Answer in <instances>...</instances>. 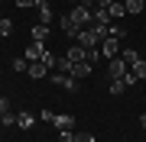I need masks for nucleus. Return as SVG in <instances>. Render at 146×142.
<instances>
[{"instance_id": "1", "label": "nucleus", "mask_w": 146, "mask_h": 142, "mask_svg": "<svg viewBox=\"0 0 146 142\" xmlns=\"http://www.w3.org/2000/svg\"><path fill=\"white\" fill-rule=\"evenodd\" d=\"M68 20H72L78 29H88V23L94 20V10H91V7H84V3H78L72 13H68Z\"/></svg>"}, {"instance_id": "2", "label": "nucleus", "mask_w": 146, "mask_h": 142, "mask_svg": "<svg viewBox=\"0 0 146 142\" xmlns=\"http://www.w3.org/2000/svg\"><path fill=\"white\" fill-rule=\"evenodd\" d=\"M49 81H52L55 87H65V90H78V78H72V74H49Z\"/></svg>"}, {"instance_id": "3", "label": "nucleus", "mask_w": 146, "mask_h": 142, "mask_svg": "<svg viewBox=\"0 0 146 142\" xmlns=\"http://www.w3.org/2000/svg\"><path fill=\"white\" fill-rule=\"evenodd\" d=\"M127 71H130V65H127V62H123V58H120V55H117V58H110V68H107L110 81H120V78H123Z\"/></svg>"}, {"instance_id": "4", "label": "nucleus", "mask_w": 146, "mask_h": 142, "mask_svg": "<svg viewBox=\"0 0 146 142\" xmlns=\"http://www.w3.org/2000/svg\"><path fill=\"white\" fill-rule=\"evenodd\" d=\"M101 55H104V58H117V55H120V39H117V36L104 39V42H101Z\"/></svg>"}, {"instance_id": "5", "label": "nucleus", "mask_w": 146, "mask_h": 142, "mask_svg": "<svg viewBox=\"0 0 146 142\" xmlns=\"http://www.w3.org/2000/svg\"><path fill=\"white\" fill-rule=\"evenodd\" d=\"M75 39H78V45H81V48H98V45H101L98 39H94V29H81Z\"/></svg>"}, {"instance_id": "6", "label": "nucleus", "mask_w": 146, "mask_h": 142, "mask_svg": "<svg viewBox=\"0 0 146 142\" xmlns=\"http://www.w3.org/2000/svg\"><path fill=\"white\" fill-rule=\"evenodd\" d=\"M65 58H68L72 65H78V62H84V58H88V48H81V45H68Z\"/></svg>"}, {"instance_id": "7", "label": "nucleus", "mask_w": 146, "mask_h": 142, "mask_svg": "<svg viewBox=\"0 0 146 142\" xmlns=\"http://www.w3.org/2000/svg\"><path fill=\"white\" fill-rule=\"evenodd\" d=\"M88 74H94V65L91 62H78V65H75V68H72V78H88Z\"/></svg>"}, {"instance_id": "8", "label": "nucleus", "mask_w": 146, "mask_h": 142, "mask_svg": "<svg viewBox=\"0 0 146 142\" xmlns=\"http://www.w3.org/2000/svg\"><path fill=\"white\" fill-rule=\"evenodd\" d=\"M42 55H46L42 42H33V45H26V62H42Z\"/></svg>"}, {"instance_id": "9", "label": "nucleus", "mask_w": 146, "mask_h": 142, "mask_svg": "<svg viewBox=\"0 0 146 142\" xmlns=\"http://www.w3.org/2000/svg\"><path fill=\"white\" fill-rule=\"evenodd\" d=\"M107 16H110V20H123V16H127V7H123V0H114V3L107 7Z\"/></svg>"}, {"instance_id": "10", "label": "nucleus", "mask_w": 146, "mask_h": 142, "mask_svg": "<svg viewBox=\"0 0 146 142\" xmlns=\"http://www.w3.org/2000/svg\"><path fill=\"white\" fill-rule=\"evenodd\" d=\"M26 74H29V78H36V81H39V78H49V68H46L42 62H29V71H26Z\"/></svg>"}, {"instance_id": "11", "label": "nucleus", "mask_w": 146, "mask_h": 142, "mask_svg": "<svg viewBox=\"0 0 146 142\" xmlns=\"http://www.w3.org/2000/svg\"><path fill=\"white\" fill-rule=\"evenodd\" d=\"M16 126H20V129H33V126H36V116L26 113V110H23V113H16Z\"/></svg>"}, {"instance_id": "12", "label": "nucleus", "mask_w": 146, "mask_h": 142, "mask_svg": "<svg viewBox=\"0 0 146 142\" xmlns=\"http://www.w3.org/2000/svg\"><path fill=\"white\" fill-rule=\"evenodd\" d=\"M94 39H98V42H104V39H110V23H94Z\"/></svg>"}, {"instance_id": "13", "label": "nucleus", "mask_w": 146, "mask_h": 142, "mask_svg": "<svg viewBox=\"0 0 146 142\" xmlns=\"http://www.w3.org/2000/svg\"><path fill=\"white\" fill-rule=\"evenodd\" d=\"M58 26H62V32H65V36H72V39H75V36H78V32H81V29H78V26H75V23H72V20H68V13L62 16V20H58Z\"/></svg>"}, {"instance_id": "14", "label": "nucleus", "mask_w": 146, "mask_h": 142, "mask_svg": "<svg viewBox=\"0 0 146 142\" xmlns=\"http://www.w3.org/2000/svg\"><path fill=\"white\" fill-rule=\"evenodd\" d=\"M36 10H39V20L49 26V20H52V7H49V0H39V3H36Z\"/></svg>"}, {"instance_id": "15", "label": "nucleus", "mask_w": 146, "mask_h": 142, "mask_svg": "<svg viewBox=\"0 0 146 142\" xmlns=\"http://www.w3.org/2000/svg\"><path fill=\"white\" fill-rule=\"evenodd\" d=\"M49 39V26L46 23H36V26H33V42H46Z\"/></svg>"}, {"instance_id": "16", "label": "nucleus", "mask_w": 146, "mask_h": 142, "mask_svg": "<svg viewBox=\"0 0 146 142\" xmlns=\"http://www.w3.org/2000/svg\"><path fill=\"white\" fill-rule=\"evenodd\" d=\"M52 123H55V129H58V132H65V129H72V126H75V116H65V113H62V116H55Z\"/></svg>"}, {"instance_id": "17", "label": "nucleus", "mask_w": 146, "mask_h": 142, "mask_svg": "<svg viewBox=\"0 0 146 142\" xmlns=\"http://www.w3.org/2000/svg\"><path fill=\"white\" fill-rule=\"evenodd\" d=\"M120 58H123V62H127V65L133 68V65L140 62V52H133V48H123V52H120Z\"/></svg>"}, {"instance_id": "18", "label": "nucleus", "mask_w": 146, "mask_h": 142, "mask_svg": "<svg viewBox=\"0 0 146 142\" xmlns=\"http://www.w3.org/2000/svg\"><path fill=\"white\" fill-rule=\"evenodd\" d=\"M42 65H46L49 71H52V68H58V55H55V52H49V48H46V55H42Z\"/></svg>"}, {"instance_id": "19", "label": "nucleus", "mask_w": 146, "mask_h": 142, "mask_svg": "<svg viewBox=\"0 0 146 142\" xmlns=\"http://www.w3.org/2000/svg\"><path fill=\"white\" fill-rule=\"evenodd\" d=\"M123 7H127V13H143V0H123Z\"/></svg>"}, {"instance_id": "20", "label": "nucleus", "mask_w": 146, "mask_h": 142, "mask_svg": "<svg viewBox=\"0 0 146 142\" xmlns=\"http://www.w3.org/2000/svg\"><path fill=\"white\" fill-rule=\"evenodd\" d=\"M130 71H133V74H136V78H140V81H146V62H143V58H140V62L133 65Z\"/></svg>"}, {"instance_id": "21", "label": "nucleus", "mask_w": 146, "mask_h": 142, "mask_svg": "<svg viewBox=\"0 0 146 142\" xmlns=\"http://www.w3.org/2000/svg\"><path fill=\"white\" fill-rule=\"evenodd\" d=\"M13 68H16V71H29V62H26V55L13 58Z\"/></svg>"}, {"instance_id": "22", "label": "nucleus", "mask_w": 146, "mask_h": 142, "mask_svg": "<svg viewBox=\"0 0 146 142\" xmlns=\"http://www.w3.org/2000/svg\"><path fill=\"white\" fill-rule=\"evenodd\" d=\"M10 32H13V20H0V36H10Z\"/></svg>"}, {"instance_id": "23", "label": "nucleus", "mask_w": 146, "mask_h": 142, "mask_svg": "<svg viewBox=\"0 0 146 142\" xmlns=\"http://www.w3.org/2000/svg\"><path fill=\"white\" fill-rule=\"evenodd\" d=\"M123 90H127V84H123V81H110V94H114V97H120Z\"/></svg>"}, {"instance_id": "24", "label": "nucleus", "mask_w": 146, "mask_h": 142, "mask_svg": "<svg viewBox=\"0 0 146 142\" xmlns=\"http://www.w3.org/2000/svg\"><path fill=\"white\" fill-rule=\"evenodd\" d=\"M0 126H16V116H13V110H10V113H3V116H0Z\"/></svg>"}, {"instance_id": "25", "label": "nucleus", "mask_w": 146, "mask_h": 142, "mask_svg": "<svg viewBox=\"0 0 146 142\" xmlns=\"http://www.w3.org/2000/svg\"><path fill=\"white\" fill-rule=\"evenodd\" d=\"M120 81H123V84H127V87H133V84H136V81H140V78H136V74H133V71H127V74H123V78H120Z\"/></svg>"}, {"instance_id": "26", "label": "nucleus", "mask_w": 146, "mask_h": 142, "mask_svg": "<svg viewBox=\"0 0 146 142\" xmlns=\"http://www.w3.org/2000/svg\"><path fill=\"white\" fill-rule=\"evenodd\" d=\"M94 23H110V16H107V10H94Z\"/></svg>"}, {"instance_id": "27", "label": "nucleus", "mask_w": 146, "mask_h": 142, "mask_svg": "<svg viewBox=\"0 0 146 142\" xmlns=\"http://www.w3.org/2000/svg\"><path fill=\"white\" fill-rule=\"evenodd\" d=\"M75 142H94V132H75Z\"/></svg>"}, {"instance_id": "28", "label": "nucleus", "mask_w": 146, "mask_h": 142, "mask_svg": "<svg viewBox=\"0 0 146 142\" xmlns=\"http://www.w3.org/2000/svg\"><path fill=\"white\" fill-rule=\"evenodd\" d=\"M58 68H62V71H68V74H72V68H75V65H72V62H68V58L62 55V58H58Z\"/></svg>"}, {"instance_id": "29", "label": "nucleus", "mask_w": 146, "mask_h": 142, "mask_svg": "<svg viewBox=\"0 0 146 142\" xmlns=\"http://www.w3.org/2000/svg\"><path fill=\"white\" fill-rule=\"evenodd\" d=\"M110 36H117V39H123V36H127V29H123V26H110Z\"/></svg>"}, {"instance_id": "30", "label": "nucleus", "mask_w": 146, "mask_h": 142, "mask_svg": "<svg viewBox=\"0 0 146 142\" xmlns=\"http://www.w3.org/2000/svg\"><path fill=\"white\" fill-rule=\"evenodd\" d=\"M39 0H16V7H23V10H29V7H36Z\"/></svg>"}, {"instance_id": "31", "label": "nucleus", "mask_w": 146, "mask_h": 142, "mask_svg": "<svg viewBox=\"0 0 146 142\" xmlns=\"http://www.w3.org/2000/svg\"><path fill=\"white\" fill-rule=\"evenodd\" d=\"M3 113H10V100H7V97H0V116H3Z\"/></svg>"}, {"instance_id": "32", "label": "nucleus", "mask_w": 146, "mask_h": 142, "mask_svg": "<svg viewBox=\"0 0 146 142\" xmlns=\"http://www.w3.org/2000/svg\"><path fill=\"white\" fill-rule=\"evenodd\" d=\"M140 123H143V129H146V113H143V116H140Z\"/></svg>"}, {"instance_id": "33", "label": "nucleus", "mask_w": 146, "mask_h": 142, "mask_svg": "<svg viewBox=\"0 0 146 142\" xmlns=\"http://www.w3.org/2000/svg\"><path fill=\"white\" fill-rule=\"evenodd\" d=\"M68 3H75V7H78V3H84V0H68Z\"/></svg>"}]
</instances>
